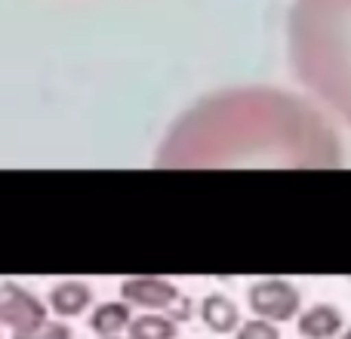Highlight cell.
Returning <instances> with one entry per match:
<instances>
[{
  "label": "cell",
  "instance_id": "1",
  "mask_svg": "<svg viewBox=\"0 0 351 339\" xmlns=\"http://www.w3.org/2000/svg\"><path fill=\"white\" fill-rule=\"evenodd\" d=\"M160 167L339 164V142L317 111L278 90H234L204 99L164 139Z\"/></svg>",
  "mask_w": 351,
  "mask_h": 339
},
{
  "label": "cell",
  "instance_id": "2",
  "mask_svg": "<svg viewBox=\"0 0 351 339\" xmlns=\"http://www.w3.org/2000/svg\"><path fill=\"white\" fill-rule=\"evenodd\" d=\"M290 56L299 80L351 124V0H296Z\"/></svg>",
  "mask_w": 351,
  "mask_h": 339
},
{
  "label": "cell",
  "instance_id": "3",
  "mask_svg": "<svg viewBox=\"0 0 351 339\" xmlns=\"http://www.w3.org/2000/svg\"><path fill=\"white\" fill-rule=\"evenodd\" d=\"M121 296L130 305H139V309L167 312L173 321L191 318V299L185 293H179V287L173 281L164 278H127L121 284Z\"/></svg>",
  "mask_w": 351,
  "mask_h": 339
},
{
  "label": "cell",
  "instance_id": "4",
  "mask_svg": "<svg viewBox=\"0 0 351 339\" xmlns=\"http://www.w3.org/2000/svg\"><path fill=\"white\" fill-rule=\"evenodd\" d=\"M247 305L256 318L284 324L302 315V293L284 278H262L247 290Z\"/></svg>",
  "mask_w": 351,
  "mask_h": 339
},
{
  "label": "cell",
  "instance_id": "5",
  "mask_svg": "<svg viewBox=\"0 0 351 339\" xmlns=\"http://www.w3.org/2000/svg\"><path fill=\"white\" fill-rule=\"evenodd\" d=\"M0 324L10 327L12 334H28V330L47 324V305L25 287L0 281Z\"/></svg>",
  "mask_w": 351,
  "mask_h": 339
},
{
  "label": "cell",
  "instance_id": "6",
  "mask_svg": "<svg viewBox=\"0 0 351 339\" xmlns=\"http://www.w3.org/2000/svg\"><path fill=\"white\" fill-rule=\"evenodd\" d=\"M296 330L305 339H336L346 330V318L336 305L330 303H315L296 318Z\"/></svg>",
  "mask_w": 351,
  "mask_h": 339
},
{
  "label": "cell",
  "instance_id": "7",
  "mask_svg": "<svg viewBox=\"0 0 351 339\" xmlns=\"http://www.w3.org/2000/svg\"><path fill=\"white\" fill-rule=\"evenodd\" d=\"M200 321L216 336L237 334V327L243 324L241 309H237L234 299H228L225 293H210V296H204V303H200Z\"/></svg>",
  "mask_w": 351,
  "mask_h": 339
},
{
  "label": "cell",
  "instance_id": "8",
  "mask_svg": "<svg viewBox=\"0 0 351 339\" xmlns=\"http://www.w3.org/2000/svg\"><path fill=\"white\" fill-rule=\"evenodd\" d=\"M93 303V290L84 281H59V284L49 290L47 305L56 312L59 318H77L90 309Z\"/></svg>",
  "mask_w": 351,
  "mask_h": 339
},
{
  "label": "cell",
  "instance_id": "9",
  "mask_svg": "<svg viewBox=\"0 0 351 339\" xmlns=\"http://www.w3.org/2000/svg\"><path fill=\"white\" fill-rule=\"evenodd\" d=\"M86 324H90L93 334L102 336V339L121 336L123 330H130V324H133V309H130L127 299H121V303H102L93 309V315L86 318Z\"/></svg>",
  "mask_w": 351,
  "mask_h": 339
},
{
  "label": "cell",
  "instance_id": "10",
  "mask_svg": "<svg viewBox=\"0 0 351 339\" xmlns=\"http://www.w3.org/2000/svg\"><path fill=\"white\" fill-rule=\"evenodd\" d=\"M127 336L130 339H176L179 336V321H173L170 315H154V312H148V315L133 318Z\"/></svg>",
  "mask_w": 351,
  "mask_h": 339
},
{
  "label": "cell",
  "instance_id": "11",
  "mask_svg": "<svg viewBox=\"0 0 351 339\" xmlns=\"http://www.w3.org/2000/svg\"><path fill=\"white\" fill-rule=\"evenodd\" d=\"M234 339H280V327L274 321H265V318H250L237 327Z\"/></svg>",
  "mask_w": 351,
  "mask_h": 339
},
{
  "label": "cell",
  "instance_id": "12",
  "mask_svg": "<svg viewBox=\"0 0 351 339\" xmlns=\"http://www.w3.org/2000/svg\"><path fill=\"white\" fill-rule=\"evenodd\" d=\"M12 339H74L71 327L62 321H47L40 327L28 330V334H12Z\"/></svg>",
  "mask_w": 351,
  "mask_h": 339
},
{
  "label": "cell",
  "instance_id": "13",
  "mask_svg": "<svg viewBox=\"0 0 351 339\" xmlns=\"http://www.w3.org/2000/svg\"><path fill=\"white\" fill-rule=\"evenodd\" d=\"M339 339H351V327H348V330H342V336H339Z\"/></svg>",
  "mask_w": 351,
  "mask_h": 339
},
{
  "label": "cell",
  "instance_id": "14",
  "mask_svg": "<svg viewBox=\"0 0 351 339\" xmlns=\"http://www.w3.org/2000/svg\"><path fill=\"white\" fill-rule=\"evenodd\" d=\"M111 339H121V336H111Z\"/></svg>",
  "mask_w": 351,
  "mask_h": 339
}]
</instances>
